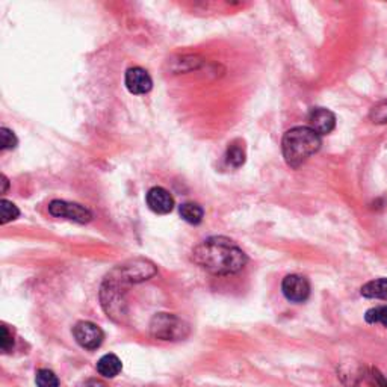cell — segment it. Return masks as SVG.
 <instances>
[{
  "instance_id": "cell-1",
  "label": "cell",
  "mask_w": 387,
  "mask_h": 387,
  "mask_svg": "<svg viewBox=\"0 0 387 387\" xmlns=\"http://www.w3.org/2000/svg\"><path fill=\"white\" fill-rule=\"evenodd\" d=\"M192 260L211 274L230 275L244 270L248 258L231 239L214 236L194 248Z\"/></svg>"
},
{
  "instance_id": "cell-2",
  "label": "cell",
  "mask_w": 387,
  "mask_h": 387,
  "mask_svg": "<svg viewBox=\"0 0 387 387\" xmlns=\"http://www.w3.org/2000/svg\"><path fill=\"white\" fill-rule=\"evenodd\" d=\"M323 141L320 137L308 126L292 127L284 134L282 141V150L286 163L292 168H298L319 151Z\"/></svg>"
},
{
  "instance_id": "cell-3",
  "label": "cell",
  "mask_w": 387,
  "mask_h": 387,
  "mask_svg": "<svg viewBox=\"0 0 387 387\" xmlns=\"http://www.w3.org/2000/svg\"><path fill=\"white\" fill-rule=\"evenodd\" d=\"M150 335L159 340H182L190 335V325L173 313H158L150 320Z\"/></svg>"
},
{
  "instance_id": "cell-4",
  "label": "cell",
  "mask_w": 387,
  "mask_h": 387,
  "mask_svg": "<svg viewBox=\"0 0 387 387\" xmlns=\"http://www.w3.org/2000/svg\"><path fill=\"white\" fill-rule=\"evenodd\" d=\"M110 274L115 275V277L123 283L130 284V283H139L144 280H149L154 274H156V268H154L153 263L147 260L137 259V260H130L125 265H120V267H117Z\"/></svg>"
},
{
  "instance_id": "cell-5",
  "label": "cell",
  "mask_w": 387,
  "mask_h": 387,
  "mask_svg": "<svg viewBox=\"0 0 387 387\" xmlns=\"http://www.w3.org/2000/svg\"><path fill=\"white\" fill-rule=\"evenodd\" d=\"M49 214L54 218H67V219L74 221V223H79V224L90 223L91 218H93V214L82 204L64 202V200H53L49 204Z\"/></svg>"
},
{
  "instance_id": "cell-6",
  "label": "cell",
  "mask_w": 387,
  "mask_h": 387,
  "mask_svg": "<svg viewBox=\"0 0 387 387\" xmlns=\"http://www.w3.org/2000/svg\"><path fill=\"white\" fill-rule=\"evenodd\" d=\"M73 336L82 348L91 351L100 347L105 339L102 328L93 323H88V320H81V323H77L74 325Z\"/></svg>"
},
{
  "instance_id": "cell-7",
  "label": "cell",
  "mask_w": 387,
  "mask_h": 387,
  "mask_svg": "<svg viewBox=\"0 0 387 387\" xmlns=\"http://www.w3.org/2000/svg\"><path fill=\"white\" fill-rule=\"evenodd\" d=\"M282 291L292 303H304L311 295V283L303 275H287L282 283Z\"/></svg>"
},
{
  "instance_id": "cell-8",
  "label": "cell",
  "mask_w": 387,
  "mask_h": 387,
  "mask_svg": "<svg viewBox=\"0 0 387 387\" xmlns=\"http://www.w3.org/2000/svg\"><path fill=\"white\" fill-rule=\"evenodd\" d=\"M308 127L315 130L319 137L328 135L336 127V117L325 108H313L308 114Z\"/></svg>"
},
{
  "instance_id": "cell-9",
  "label": "cell",
  "mask_w": 387,
  "mask_h": 387,
  "mask_svg": "<svg viewBox=\"0 0 387 387\" xmlns=\"http://www.w3.org/2000/svg\"><path fill=\"white\" fill-rule=\"evenodd\" d=\"M147 206L150 207V211L159 215H167L173 211L174 207V198L173 195L165 190V187L161 186H154L147 192Z\"/></svg>"
},
{
  "instance_id": "cell-10",
  "label": "cell",
  "mask_w": 387,
  "mask_h": 387,
  "mask_svg": "<svg viewBox=\"0 0 387 387\" xmlns=\"http://www.w3.org/2000/svg\"><path fill=\"white\" fill-rule=\"evenodd\" d=\"M125 81H126L127 90L132 94H146L151 90V86H153V81H151L150 74L141 67L129 69L126 71Z\"/></svg>"
},
{
  "instance_id": "cell-11",
  "label": "cell",
  "mask_w": 387,
  "mask_h": 387,
  "mask_svg": "<svg viewBox=\"0 0 387 387\" xmlns=\"http://www.w3.org/2000/svg\"><path fill=\"white\" fill-rule=\"evenodd\" d=\"M123 369L121 360L115 356V354H106L97 363V371L106 379H114Z\"/></svg>"
},
{
  "instance_id": "cell-12",
  "label": "cell",
  "mask_w": 387,
  "mask_h": 387,
  "mask_svg": "<svg viewBox=\"0 0 387 387\" xmlns=\"http://www.w3.org/2000/svg\"><path fill=\"white\" fill-rule=\"evenodd\" d=\"M360 294L364 298H377L387 301V279H377L362 286Z\"/></svg>"
},
{
  "instance_id": "cell-13",
  "label": "cell",
  "mask_w": 387,
  "mask_h": 387,
  "mask_svg": "<svg viewBox=\"0 0 387 387\" xmlns=\"http://www.w3.org/2000/svg\"><path fill=\"white\" fill-rule=\"evenodd\" d=\"M182 218L190 224H200L204 216V211L200 204L197 203H183L179 209Z\"/></svg>"
},
{
  "instance_id": "cell-14",
  "label": "cell",
  "mask_w": 387,
  "mask_h": 387,
  "mask_svg": "<svg viewBox=\"0 0 387 387\" xmlns=\"http://www.w3.org/2000/svg\"><path fill=\"white\" fill-rule=\"evenodd\" d=\"M226 158H227L229 165H231V167H235V168H239L246 163V158H247L246 149L242 147L241 144H238V142L230 144L229 149H227Z\"/></svg>"
},
{
  "instance_id": "cell-15",
  "label": "cell",
  "mask_w": 387,
  "mask_h": 387,
  "mask_svg": "<svg viewBox=\"0 0 387 387\" xmlns=\"http://www.w3.org/2000/svg\"><path fill=\"white\" fill-rule=\"evenodd\" d=\"M364 320H366L368 324H381L387 328V306L369 308L366 315H364Z\"/></svg>"
},
{
  "instance_id": "cell-16",
  "label": "cell",
  "mask_w": 387,
  "mask_h": 387,
  "mask_svg": "<svg viewBox=\"0 0 387 387\" xmlns=\"http://www.w3.org/2000/svg\"><path fill=\"white\" fill-rule=\"evenodd\" d=\"M35 383L38 387H59V380L54 372L49 369H40L37 372Z\"/></svg>"
},
{
  "instance_id": "cell-17",
  "label": "cell",
  "mask_w": 387,
  "mask_h": 387,
  "mask_svg": "<svg viewBox=\"0 0 387 387\" xmlns=\"http://www.w3.org/2000/svg\"><path fill=\"white\" fill-rule=\"evenodd\" d=\"M20 215V211L18 207L9 200H2V212H0V216H2V219H0V223L2 224H8L9 221H14L17 219Z\"/></svg>"
},
{
  "instance_id": "cell-18",
  "label": "cell",
  "mask_w": 387,
  "mask_h": 387,
  "mask_svg": "<svg viewBox=\"0 0 387 387\" xmlns=\"http://www.w3.org/2000/svg\"><path fill=\"white\" fill-rule=\"evenodd\" d=\"M369 118L375 125H386L387 123V100L380 102L371 109Z\"/></svg>"
},
{
  "instance_id": "cell-19",
  "label": "cell",
  "mask_w": 387,
  "mask_h": 387,
  "mask_svg": "<svg viewBox=\"0 0 387 387\" xmlns=\"http://www.w3.org/2000/svg\"><path fill=\"white\" fill-rule=\"evenodd\" d=\"M17 138L16 135L6 127L0 129V149L2 150H11L17 146Z\"/></svg>"
},
{
  "instance_id": "cell-20",
  "label": "cell",
  "mask_w": 387,
  "mask_h": 387,
  "mask_svg": "<svg viewBox=\"0 0 387 387\" xmlns=\"http://www.w3.org/2000/svg\"><path fill=\"white\" fill-rule=\"evenodd\" d=\"M366 379L372 387H387V377L383 375L379 369H369Z\"/></svg>"
},
{
  "instance_id": "cell-21",
  "label": "cell",
  "mask_w": 387,
  "mask_h": 387,
  "mask_svg": "<svg viewBox=\"0 0 387 387\" xmlns=\"http://www.w3.org/2000/svg\"><path fill=\"white\" fill-rule=\"evenodd\" d=\"M0 347H2V351L9 352L14 347V339L11 331L8 330L6 325H2V336H0Z\"/></svg>"
},
{
  "instance_id": "cell-22",
  "label": "cell",
  "mask_w": 387,
  "mask_h": 387,
  "mask_svg": "<svg viewBox=\"0 0 387 387\" xmlns=\"http://www.w3.org/2000/svg\"><path fill=\"white\" fill-rule=\"evenodd\" d=\"M2 180H4V182H2V183H4V190H2V192L5 194V192H6V187H8V180H6V177H5V175H2Z\"/></svg>"
}]
</instances>
